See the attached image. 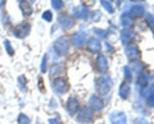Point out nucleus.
<instances>
[{
    "mask_svg": "<svg viewBox=\"0 0 154 124\" xmlns=\"http://www.w3.org/2000/svg\"><path fill=\"white\" fill-rule=\"evenodd\" d=\"M112 78L109 75H102L96 79V91L99 92V95L102 96H105L108 95V92L110 91L112 88Z\"/></svg>",
    "mask_w": 154,
    "mask_h": 124,
    "instance_id": "f257e3e1",
    "label": "nucleus"
},
{
    "mask_svg": "<svg viewBox=\"0 0 154 124\" xmlns=\"http://www.w3.org/2000/svg\"><path fill=\"white\" fill-rule=\"evenodd\" d=\"M76 120L79 122V123H81V124L91 123V120H93V111H91V109L88 108V106L81 108V109H80V111L77 113Z\"/></svg>",
    "mask_w": 154,
    "mask_h": 124,
    "instance_id": "f03ea898",
    "label": "nucleus"
},
{
    "mask_svg": "<svg viewBox=\"0 0 154 124\" xmlns=\"http://www.w3.org/2000/svg\"><path fill=\"white\" fill-rule=\"evenodd\" d=\"M54 49L59 55H66L67 52H68V49H69L68 40H67L66 37H63V36L59 37V39L55 41V44H54Z\"/></svg>",
    "mask_w": 154,
    "mask_h": 124,
    "instance_id": "7ed1b4c3",
    "label": "nucleus"
},
{
    "mask_svg": "<svg viewBox=\"0 0 154 124\" xmlns=\"http://www.w3.org/2000/svg\"><path fill=\"white\" fill-rule=\"evenodd\" d=\"M53 90H54V92H57L58 95H63L67 92V90H68V84H67V82L63 78H57L53 81Z\"/></svg>",
    "mask_w": 154,
    "mask_h": 124,
    "instance_id": "20e7f679",
    "label": "nucleus"
},
{
    "mask_svg": "<svg viewBox=\"0 0 154 124\" xmlns=\"http://www.w3.org/2000/svg\"><path fill=\"white\" fill-rule=\"evenodd\" d=\"M71 41L76 47H81V46L86 45V42H88V36H86L85 32H76L72 35Z\"/></svg>",
    "mask_w": 154,
    "mask_h": 124,
    "instance_id": "39448f33",
    "label": "nucleus"
},
{
    "mask_svg": "<svg viewBox=\"0 0 154 124\" xmlns=\"http://www.w3.org/2000/svg\"><path fill=\"white\" fill-rule=\"evenodd\" d=\"M58 19H59V25L62 26V28H64V30H69V28L75 26V19L67 13L60 14Z\"/></svg>",
    "mask_w": 154,
    "mask_h": 124,
    "instance_id": "423d86ee",
    "label": "nucleus"
},
{
    "mask_svg": "<svg viewBox=\"0 0 154 124\" xmlns=\"http://www.w3.org/2000/svg\"><path fill=\"white\" fill-rule=\"evenodd\" d=\"M109 120L112 124H126V114L123 111H113L109 115Z\"/></svg>",
    "mask_w": 154,
    "mask_h": 124,
    "instance_id": "0eeeda50",
    "label": "nucleus"
},
{
    "mask_svg": "<svg viewBox=\"0 0 154 124\" xmlns=\"http://www.w3.org/2000/svg\"><path fill=\"white\" fill-rule=\"evenodd\" d=\"M28 32H30V25H27V23H21V25H18L16 28H14V32L13 35L18 37V39H23L25 36L28 35Z\"/></svg>",
    "mask_w": 154,
    "mask_h": 124,
    "instance_id": "6e6552de",
    "label": "nucleus"
},
{
    "mask_svg": "<svg viewBox=\"0 0 154 124\" xmlns=\"http://www.w3.org/2000/svg\"><path fill=\"white\" fill-rule=\"evenodd\" d=\"M66 110L68 111L69 115H75L77 110H79V100L73 96H71L66 104Z\"/></svg>",
    "mask_w": 154,
    "mask_h": 124,
    "instance_id": "1a4fd4ad",
    "label": "nucleus"
},
{
    "mask_svg": "<svg viewBox=\"0 0 154 124\" xmlns=\"http://www.w3.org/2000/svg\"><path fill=\"white\" fill-rule=\"evenodd\" d=\"M89 105H90V108L93 109L94 111H102L103 108H104L103 100L100 97H98V96H91L89 99Z\"/></svg>",
    "mask_w": 154,
    "mask_h": 124,
    "instance_id": "9d476101",
    "label": "nucleus"
},
{
    "mask_svg": "<svg viewBox=\"0 0 154 124\" xmlns=\"http://www.w3.org/2000/svg\"><path fill=\"white\" fill-rule=\"evenodd\" d=\"M135 36H136V32H135L134 30H131V28H123V30L121 31V41L123 42V44H128V42H131Z\"/></svg>",
    "mask_w": 154,
    "mask_h": 124,
    "instance_id": "9b49d317",
    "label": "nucleus"
},
{
    "mask_svg": "<svg viewBox=\"0 0 154 124\" xmlns=\"http://www.w3.org/2000/svg\"><path fill=\"white\" fill-rule=\"evenodd\" d=\"M96 69L100 73H107L108 70V60L103 54H99L96 58Z\"/></svg>",
    "mask_w": 154,
    "mask_h": 124,
    "instance_id": "f8f14e48",
    "label": "nucleus"
},
{
    "mask_svg": "<svg viewBox=\"0 0 154 124\" xmlns=\"http://www.w3.org/2000/svg\"><path fill=\"white\" fill-rule=\"evenodd\" d=\"M86 45H88V50L90 52H94V54L99 52L100 47H102V45H100V41L98 39H95V37H90V39H88Z\"/></svg>",
    "mask_w": 154,
    "mask_h": 124,
    "instance_id": "ddd939ff",
    "label": "nucleus"
},
{
    "mask_svg": "<svg viewBox=\"0 0 154 124\" xmlns=\"http://www.w3.org/2000/svg\"><path fill=\"white\" fill-rule=\"evenodd\" d=\"M89 14H90L89 9L85 5H79L73 9V16L76 18H79V19H85V18L89 17Z\"/></svg>",
    "mask_w": 154,
    "mask_h": 124,
    "instance_id": "4468645a",
    "label": "nucleus"
},
{
    "mask_svg": "<svg viewBox=\"0 0 154 124\" xmlns=\"http://www.w3.org/2000/svg\"><path fill=\"white\" fill-rule=\"evenodd\" d=\"M125 51H126V56L128 59H137L139 58V47L136 45H134V44H128L126 46V49H125Z\"/></svg>",
    "mask_w": 154,
    "mask_h": 124,
    "instance_id": "2eb2a0df",
    "label": "nucleus"
},
{
    "mask_svg": "<svg viewBox=\"0 0 154 124\" xmlns=\"http://www.w3.org/2000/svg\"><path fill=\"white\" fill-rule=\"evenodd\" d=\"M130 92H131V87H130V83H127V82L121 83V86H119V90H118L119 97L123 99V100H126V99H128V96H130Z\"/></svg>",
    "mask_w": 154,
    "mask_h": 124,
    "instance_id": "dca6fc26",
    "label": "nucleus"
},
{
    "mask_svg": "<svg viewBox=\"0 0 154 124\" xmlns=\"http://www.w3.org/2000/svg\"><path fill=\"white\" fill-rule=\"evenodd\" d=\"M144 12H145V9H144L143 5H139V4H136V5H134L131 9H130V16H131L132 18L134 17H143L144 16Z\"/></svg>",
    "mask_w": 154,
    "mask_h": 124,
    "instance_id": "f3484780",
    "label": "nucleus"
},
{
    "mask_svg": "<svg viewBox=\"0 0 154 124\" xmlns=\"http://www.w3.org/2000/svg\"><path fill=\"white\" fill-rule=\"evenodd\" d=\"M121 25L125 28H131L135 25V21H134V18L130 16V14H123V16L121 17Z\"/></svg>",
    "mask_w": 154,
    "mask_h": 124,
    "instance_id": "a211bd4d",
    "label": "nucleus"
},
{
    "mask_svg": "<svg viewBox=\"0 0 154 124\" xmlns=\"http://www.w3.org/2000/svg\"><path fill=\"white\" fill-rule=\"evenodd\" d=\"M143 64L141 63H139V61H134V63H131V65H130V70H131V73L134 72V73H141V70H143Z\"/></svg>",
    "mask_w": 154,
    "mask_h": 124,
    "instance_id": "6ab92c4d",
    "label": "nucleus"
},
{
    "mask_svg": "<svg viewBox=\"0 0 154 124\" xmlns=\"http://www.w3.org/2000/svg\"><path fill=\"white\" fill-rule=\"evenodd\" d=\"M148 83H149L148 75L139 74V77H137V86H140V87H145V86H148Z\"/></svg>",
    "mask_w": 154,
    "mask_h": 124,
    "instance_id": "aec40b11",
    "label": "nucleus"
},
{
    "mask_svg": "<svg viewBox=\"0 0 154 124\" xmlns=\"http://www.w3.org/2000/svg\"><path fill=\"white\" fill-rule=\"evenodd\" d=\"M100 3H102V5L104 7L105 10H108V13H110V14L114 13V8L112 7V4H110L108 0H100Z\"/></svg>",
    "mask_w": 154,
    "mask_h": 124,
    "instance_id": "412c9836",
    "label": "nucleus"
},
{
    "mask_svg": "<svg viewBox=\"0 0 154 124\" xmlns=\"http://www.w3.org/2000/svg\"><path fill=\"white\" fill-rule=\"evenodd\" d=\"M18 124H31V120L26 114H19L18 117Z\"/></svg>",
    "mask_w": 154,
    "mask_h": 124,
    "instance_id": "4be33fe9",
    "label": "nucleus"
},
{
    "mask_svg": "<svg viewBox=\"0 0 154 124\" xmlns=\"http://www.w3.org/2000/svg\"><path fill=\"white\" fill-rule=\"evenodd\" d=\"M51 5L54 9H57V10H60V9L64 7V3L62 1V0H51Z\"/></svg>",
    "mask_w": 154,
    "mask_h": 124,
    "instance_id": "5701e85b",
    "label": "nucleus"
},
{
    "mask_svg": "<svg viewBox=\"0 0 154 124\" xmlns=\"http://www.w3.org/2000/svg\"><path fill=\"white\" fill-rule=\"evenodd\" d=\"M26 79H25V77L23 75H19L18 77V86H19V88L22 90V91H26Z\"/></svg>",
    "mask_w": 154,
    "mask_h": 124,
    "instance_id": "b1692460",
    "label": "nucleus"
},
{
    "mask_svg": "<svg viewBox=\"0 0 154 124\" xmlns=\"http://www.w3.org/2000/svg\"><path fill=\"white\" fill-rule=\"evenodd\" d=\"M60 70H62V66L60 65H54L51 68V75L53 77H55V75H58V74H60Z\"/></svg>",
    "mask_w": 154,
    "mask_h": 124,
    "instance_id": "393cba45",
    "label": "nucleus"
},
{
    "mask_svg": "<svg viewBox=\"0 0 154 124\" xmlns=\"http://www.w3.org/2000/svg\"><path fill=\"white\" fill-rule=\"evenodd\" d=\"M42 19H45L46 22H51V19H53L51 12H50V10H46V12L42 13Z\"/></svg>",
    "mask_w": 154,
    "mask_h": 124,
    "instance_id": "a878e982",
    "label": "nucleus"
},
{
    "mask_svg": "<svg viewBox=\"0 0 154 124\" xmlns=\"http://www.w3.org/2000/svg\"><path fill=\"white\" fill-rule=\"evenodd\" d=\"M94 33H95V36L102 37V39H104V37L107 36V31H104V30H99V28H95V30H94Z\"/></svg>",
    "mask_w": 154,
    "mask_h": 124,
    "instance_id": "bb28decb",
    "label": "nucleus"
},
{
    "mask_svg": "<svg viewBox=\"0 0 154 124\" xmlns=\"http://www.w3.org/2000/svg\"><path fill=\"white\" fill-rule=\"evenodd\" d=\"M4 46H5V49H7V51H8V54L9 55H13V47L11 46V41H8V40H5V42H4Z\"/></svg>",
    "mask_w": 154,
    "mask_h": 124,
    "instance_id": "cd10ccee",
    "label": "nucleus"
},
{
    "mask_svg": "<svg viewBox=\"0 0 154 124\" xmlns=\"http://www.w3.org/2000/svg\"><path fill=\"white\" fill-rule=\"evenodd\" d=\"M146 102H148V106H150V108L154 106V92L149 93V96L146 99Z\"/></svg>",
    "mask_w": 154,
    "mask_h": 124,
    "instance_id": "c85d7f7f",
    "label": "nucleus"
},
{
    "mask_svg": "<svg viewBox=\"0 0 154 124\" xmlns=\"http://www.w3.org/2000/svg\"><path fill=\"white\" fill-rule=\"evenodd\" d=\"M146 21H148V25L150 26L152 28H154V16H153V14H148V16H146Z\"/></svg>",
    "mask_w": 154,
    "mask_h": 124,
    "instance_id": "c756f323",
    "label": "nucleus"
},
{
    "mask_svg": "<svg viewBox=\"0 0 154 124\" xmlns=\"http://www.w3.org/2000/svg\"><path fill=\"white\" fill-rule=\"evenodd\" d=\"M46 66H48V56L45 55L44 58H42V63H41V72L42 73L46 70Z\"/></svg>",
    "mask_w": 154,
    "mask_h": 124,
    "instance_id": "7c9ffc66",
    "label": "nucleus"
},
{
    "mask_svg": "<svg viewBox=\"0 0 154 124\" xmlns=\"http://www.w3.org/2000/svg\"><path fill=\"white\" fill-rule=\"evenodd\" d=\"M100 18H102V13H100V12H94L93 13V17H91V19H93L94 22H96V21H99Z\"/></svg>",
    "mask_w": 154,
    "mask_h": 124,
    "instance_id": "2f4dec72",
    "label": "nucleus"
},
{
    "mask_svg": "<svg viewBox=\"0 0 154 124\" xmlns=\"http://www.w3.org/2000/svg\"><path fill=\"white\" fill-rule=\"evenodd\" d=\"M134 124H148V120L144 118H139V119H135Z\"/></svg>",
    "mask_w": 154,
    "mask_h": 124,
    "instance_id": "473e14b6",
    "label": "nucleus"
},
{
    "mask_svg": "<svg viewBox=\"0 0 154 124\" xmlns=\"http://www.w3.org/2000/svg\"><path fill=\"white\" fill-rule=\"evenodd\" d=\"M123 72H125V77L128 78V79L131 78V75H132V74H131V70L128 69V66H125V68H123Z\"/></svg>",
    "mask_w": 154,
    "mask_h": 124,
    "instance_id": "72a5a7b5",
    "label": "nucleus"
},
{
    "mask_svg": "<svg viewBox=\"0 0 154 124\" xmlns=\"http://www.w3.org/2000/svg\"><path fill=\"white\" fill-rule=\"evenodd\" d=\"M49 124H60L58 119H49Z\"/></svg>",
    "mask_w": 154,
    "mask_h": 124,
    "instance_id": "f704fd0d",
    "label": "nucleus"
},
{
    "mask_svg": "<svg viewBox=\"0 0 154 124\" xmlns=\"http://www.w3.org/2000/svg\"><path fill=\"white\" fill-rule=\"evenodd\" d=\"M132 1H139V0H132Z\"/></svg>",
    "mask_w": 154,
    "mask_h": 124,
    "instance_id": "c9c22d12",
    "label": "nucleus"
}]
</instances>
